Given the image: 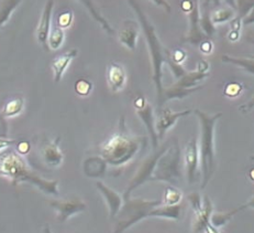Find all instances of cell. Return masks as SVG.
<instances>
[{
	"label": "cell",
	"instance_id": "74e56055",
	"mask_svg": "<svg viewBox=\"0 0 254 233\" xmlns=\"http://www.w3.org/2000/svg\"><path fill=\"white\" fill-rule=\"evenodd\" d=\"M187 199H189V201L190 202L191 208H192V210H194L195 214H197V212H199L201 210L204 199L201 200L200 196L198 192H192V194H190L189 196H187Z\"/></svg>",
	"mask_w": 254,
	"mask_h": 233
},
{
	"label": "cell",
	"instance_id": "8d00e7d4",
	"mask_svg": "<svg viewBox=\"0 0 254 233\" xmlns=\"http://www.w3.org/2000/svg\"><path fill=\"white\" fill-rule=\"evenodd\" d=\"M166 64L171 68L172 73L174 74V77H175L176 80L181 79L183 75H185L186 72H187V71L184 69V67H183L181 63L174 62V61H173L170 57H169V59H167V61H166Z\"/></svg>",
	"mask_w": 254,
	"mask_h": 233
},
{
	"label": "cell",
	"instance_id": "f907efd6",
	"mask_svg": "<svg viewBox=\"0 0 254 233\" xmlns=\"http://www.w3.org/2000/svg\"><path fill=\"white\" fill-rule=\"evenodd\" d=\"M248 176H249V178H250L252 181H254V168H252L250 171H249Z\"/></svg>",
	"mask_w": 254,
	"mask_h": 233
},
{
	"label": "cell",
	"instance_id": "f1b7e54d",
	"mask_svg": "<svg viewBox=\"0 0 254 233\" xmlns=\"http://www.w3.org/2000/svg\"><path fill=\"white\" fill-rule=\"evenodd\" d=\"M65 40V32L64 29L59 26L51 29L49 35V47L52 50H59L62 47Z\"/></svg>",
	"mask_w": 254,
	"mask_h": 233
},
{
	"label": "cell",
	"instance_id": "277c9868",
	"mask_svg": "<svg viewBox=\"0 0 254 233\" xmlns=\"http://www.w3.org/2000/svg\"><path fill=\"white\" fill-rule=\"evenodd\" d=\"M0 173L3 177H7L14 185L18 182H29L40 190H42L47 195L59 196V181L48 180L42 178L33 171L24 163V160L16 153H8L1 157L0 161Z\"/></svg>",
	"mask_w": 254,
	"mask_h": 233
},
{
	"label": "cell",
	"instance_id": "4dcf8cb0",
	"mask_svg": "<svg viewBox=\"0 0 254 233\" xmlns=\"http://www.w3.org/2000/svg\"><path fill=\"white\" fill-rule=\"evenodd\" d=\"M183 199L182 191L176 188V186H166L164 190L163 204L165 205H176L180 204Z\"/></svg>",
	"mask_w": 254,
	"mask_h": 233
},
{
	"label": "cell",
	"instance_id": "ac0fdd59",
	"mask_svg": "<svg viewBox=\"0 0 254 233\" xmlns=\"http://www.w3.org/2000/svg\"><path fill=\"white\" fill-rule=\"evenodd\" d=\"M78 50L77 49H72L69 51L65 52L63 54L59 55L58 58H55L52 61V70L54 74V82L60 83L61 80H62L65 71L67 70L69 64L72 61L77 57Z\"/></svg>",
	"mask_w": 254,
	"mask_h": 233
},
{
	"label": "cell",
	"instance_id": "3957f363",
	"mask_svg": "<svg viewBox=\"0 0 254 233\" xmlns=\"http://www.w3.org/2000/svg\"><path fill=\"white\" fill-rule=\"evenodd\" d=\"M194 113L200 123V171H201V189H205L216 170L215 154V128L218 119L222 113L210 115L200 110H195Z\"/></svg>",
	"mask_w": 254,
	"mask_h": 233
},
{
	"label": "cell",
	"instance_id": "ee69618b",
	"mask_svg": "<svg viewBox=\"0 0 254 233\" xmlns=\"http://www.w3.org/2000/svg\"><path fill=\"white\" fill-rule=\"evenodd\" d=\"M152 2H154L156 6L161 7L162 9H164L166 12H171L172 11V7L171 4L166 1V0H151Z\"/></svg>",
	"mask_w": 254,
	"mask_h": 233
},
{
	"label": "cell",
	"instance_id": "ba28073f",
	"mask_svg": "<svg viewBox=\"0 0 254 233\" xmlns=\"http://www.w3.org/2000/svg\"><path fill=\"white\" fill-rule=\"evenodd\" d=\"M48 204L58 212V221L63 224L80 212L85 211L86 204L78 197H67L64 199H51Z\"/></svg>",
	"mask_w": 254,
	"mask_h": 233
},
{
	"label": "cell",
	"instance_id": "8992f818",
	"mask_svg": "<svg viewBox=\"0 0 254 233\" xmlns=\"http://www.w3.org/2000/svg\"><path fill=\"white\" fill-rule=\"evenodd\" d=\"M182 177V151L179 143L174 141L157 160L152 180L165 181L177 186Z\"/></svg>",
	"mask_w": 254,
	"mask_h": 233
},
{
	"label": "cell",
	"instance_id": "cb8c5ba5",
	"mask_svg": "<svg viewBox=\"0 0 254 233\" xmlns=\"http://www.w3.org/2000/svg\"><path fill=\"white\" fill-rule=\"evenodd\" d=\"M221 60L223 63H229L247 71L248 73L254 75V55L249 58L231 57V55H222Z\"/></svg>",
	"mask_w": 254,
	"mask_h": 233
},
{
	"label": "cell",
	"instance_id": "7402d4cb",
	"mask_svg": "<svg viewBox=\"0 0 254 233\" xmlns=\"http://www.w3.org/2000/svg\"><path fill=\"white\" fill-rule=\"evenodd\" d=\"M107 161L103 157H91L84 163V173L86 176L96 178L103 176L106 170Z\"/></svg>",
	"mask_w": 254,
	"mask_h": 233
},
{
	"label": "cell",
	"instance_id": "7c38bea8",
	"mask_svg": "<svg viewBox=\"0 0 254 233\" xmlns=\"http://www.w3.org/2000/svg\"><path fill=\"white\" fill-rule=\"evenodd\" d=\"M213 212V207L209 197H204V202H202V208L199 212L195 214L194 225H192V232H210L218 233L217 228L210 224V218Z\"/></svg>",
	"mask_w": 254,
	"mask_h": 233
},
{
	"label": "cell",
	"instance_id": "83f0119b",
	"mask_svg": "<svg viewBox=\"0 0 254 233\" xmlns=\"http://www.w3.org/2000/svg\"><path fill=\"white\" fill-rule=\"evenodd\" d=\"M237 16L236 10L230 7L223 8V9H216L211 12V20L212 22L216 24L225 23L227 21H231V20Z\"/></svg>",
	"mask_w": 254,
	"mask_h": 233
},
{
	"label": "cell",
	"instance_id": "d4e9b609",
	"mask_svg": "<svg viewBox=\"0 0 254 233\" xmlns=\"http://www.w3.org/2000/svg\"><path fill=\"white\" fill-rule=\"evenodd\" d=\"M79 1L84 4L86 9H87L89 13L91 14V17H93L96 21H97L100 26L103 27V29L107 33H109V34L114 33L113 27H111L110 23L107 21V20L103 16H101V13L98 11L97 8H96V6L94 4L93 0H79Z\"/></svg>",
	"mask_w": 254,
	"mask_h": 233
},
{
	"label": "cell",
	"instance_id": "44dd1931",
	"mask_svg": "<svg viewBox=\"0 0 254 233\" xmlns=\"http://www.w3.org/2000/svg\"><path fill=\"white\" fill-rule=\"evenodd\" d=\"M201 90V87H197V88H192V89H185V88H180L176 87V85H171L169 88H164L163 90V94H162L161 100L157 102V105H159L160 110L162 109L167 101L170 100H183L187 98V96L191 95L192 93L197 92V91Z\"/></svg>",
	"mask_w": 254,
	"mask_h": 233
},
{
	"label": "cell",
	"instance_id": "f6af8a7d",
	"mask_svg": "<svg viewBox=\"0 0 254 233\" xmlns=\"http://www.w3.org/2000/svg\"><path fill=\"white\" fill-rule=\"evenodd\" d=\"M209 68H210V65L206 60H200L197 64V70L200 71V72H204V73H209Z\"/></svg>",
	"mask_w": 254,
	"mask_h": 233
},
{
	"label": "cell",
	"instance_id": "ffe728a7",
	"mask_svg": "<svg viewBox=\"0 0 254 233\" xmlns=\"http://www.w3.org/2000/svg\"><path fill=\"white\" fill-rule=\"evenodd\" d=\"M60 138L53 141H49L42 148V157L45 163L51 167H59L64 160V155L59 146Z\"/></svg>",
	"mask_w": 254,
	"mask_h": 233
},
{
	"label": "cell",
	"instance_id": "d6986e66",
	"mask_svg": "<svg viewBox=\"0 0 254 233\" xmlns=\"http://www.w3.org/2000/svg\"><path fill=\"white\" fill-rule=\"evenodd\" d=\"M183 212H184V205H159L154 207L150 212L149 217L153 218H163V219H171L175 221H180L182 219Z\"/></svg>",
	"mask_w": 254,
	"mask_h": 233
},
{
	"label": "cell",
	"instance_id": "5bb4252c",
	"mask_svg": "<svg viewBox=\"0 0 254 233\" xmlns=\"http://www.w3.org/2000/svg\"><path fill=\"white\" fill-rule=\"evenodd\" d=\"M54 8L53 0H48L45 3L43 12L40 18V22L37 29V37L38 41L42 45L45 51H49V35L51 32V22H52V13Z\"/></svg>",
	"mask_w": 254,
	"mask_h": 233
},
{
	"label": "cell",
	"instance_id": "6da1fadb",
	"mask_svg": "<svg viewBox=\"0 0 254 233\" xmlns=\"http://www.w3.org/2000/svg\"><path fill=\"white\" fill-rule=\"evenodd\" d=\"M133 9V11L138 16L139 22L141 24V28L144 32V37L146 39V43L149 47L150 58H151V65H152V79H153V83L156 89V95H157V102L161 100L162 94H163L164 87L162 84V79H163V65L166 63L167 59H169L170 51L164 48V45L160 41L159 37H157L155 27L150 22V20L146 18L145 13L142 10L141 6L136 0H127Z\"/></svg>",
	"mask_w": 254,
	"mask_h": 233
},
{
	"label": "cell",
	"instance_id": "bcb514c9",
	"mask_svg": "<svg viewBox=\"0 0 254 233\" xmlns=\"http://www.w3.org/2000/svg\"><path fill=\"white\" fill-rule=\"evenodd\" d=\"M254 23V8L251 10V12L243 19V26H250Z\"/></svg>",
	"mask_w": 254,
	"mask_h": 233
},
{
	"label": "cell",
	"instance_id": "4fadbf2b",
	"mask_svg": "<svg viewBox=\"0 0 254 233\" xmlns=\"http://www.w3.org/2000/svg\"><path fill=\"white\" fill-rule=\"evenodd\" d=\"M184 160L187 180H189V184L192 185L197 180L198 166H199L200 161L199 150H198L196 138H192L190 141H189V144L186 145Z\"/></svg>",
	"mask_w": 254,
	"mask_h": 233
},
{
	"label": "cell",
	"instance_id": "681fc988",
	"mask_svg": "<svg viewBox=\"0 0 254 233\" xmlns=\"http://www.w3.org/2000/svg\"><path fill=\"white\" fill-rule=\"evenodd\" d=\"M223 1H225L230 8L235 9L237 11V0H223Z\"/></svg>",
	"mask_w": 254,
	"mask_h": 233
},
{
	"label": "cell",
	"instance_id": "484cf974",
	"mask_svg": "<svg viewBox=\"0 0 254 233\" xmlns=\"http://www.w3.org/2000/svg\"><path fill=\"white\" fill-rule=\"evenodd\" d=\"M24 108V99L22 96H18L9 100L8 102L3 105V109L1 111L2 117H13L22 112Z\"/></svg>",
	"mask_w": 254,
	"mask_h": 233
},
{
	"label": "cell",
	"instance_id": "d590c367",
	"mask_svg": "<svg viewBox=\"0 0 254 233\" xmlns=\"http://www.w3.org/2000/svg\"><path fill=\"white\" fill-rule=\"evenodd\" d=\"M73 12L70 10H65V11L61 12L58 17V26L61 28H67L73 22Z\"/></svg>",
	"mask_w": 254,
	"mask_h": 233
},
{
	"label": "cell",
	"instance_id": "5b68a950",
	"mask_svg": "<svg viewBox=\"0 0 254 233\" xmlns=\"http://www.w3.org/2000/svg\"><path fill=\"white\" fill-rule=\"evenodd\" d=\"M161 204V200H145L141 198L125 199V204L116 216L115 232H124L145 218H149L152 209Z\"/></svg>",
	"mask_w": 254,
	"mask_h": 233
},
{
	"label": "cell",
	"instance_id": "60d3db41",
	"mask_svg": "<svg viewBox=\"0 0 254 233\" xmlns=\"http://www.w3.org/2000/svg\"><path fill=\"white\" fill-rule=\"evenodd\" d=\"M220 4V0H205L204 4H202V11H209L211 12V8H216Z\"/></svg>",
	"mask_w": 254,
	"mask_h": 233
},
{
	"label": "cell",
	"instance_id": "836d02e7",
	"mask_svg": "<svg viewBox=\"0 0 254 233\" xmlns=\"http://www.w3.org/2000/svg\"><path fill=\"white\" fill-rule=\"evenodd\" d=\"M91 90H93V84L90 81L86 79H79L75 83V91L79 96H87Z\"/></svg>",
	"mask_w": 254,
	"mask_h": 233
},
{
	"label": "cell",
	"instance_id": "e575fe53",
	"mask_svg": "<svg viewBox=\"0 0 254 233\" xmlns=\"http://www.w3.org/2000/svg\"><path fill=\"white\" fill-rule=\"evenodd\" d=\"M245 89L243 84L239 83V82H229L226 84L225 90H223V94L228 98H237L238 95H240V93Z\"/></svg>",
	"mask_w": 254,
	"mask_h": 233
},
{
	"label": "cell",
	"instance_id": "f35d334b",
	"mask_svg": "<svg viewBox=\"0 0 254 233\" xmlns=\"http://www.w3.org/2000/svg\"><path fill=\"white\" fill-rule=\"evenodd\" d=\"M169 57L174 61V62H176V63H183L185 61V59H186V52L184 51V50H182V49H175L174 51L173 52H170V54H169Z\"/></svg>",
	"mask_w": 254,
	"mask_h": 233
},
{
	"label": "cell",
	"instance_id": "2e32d148",
	"mask_svg": "<svg viewBox=\"0 0 254 233\" xmlns=\"http://www.w3.org/2000/svg\"><path fill=\"white\" fill-rule=\"evenodd\" d=\"M96 187H97L100 194L103 195L104 198L106 199L107 205H108L109 208L110 217L116 218V216L118 215V212L120 211L121 207L124 205L123 198H121L118 192H116L114 189L109 188V187L105 185L103 181L96 182Z\"/></svg>",
	"mask_w": 254,
	"mask_h": 233
},
{
	"label": "cell",
	"instance_id": "52a82bcc",
	"mask_svg": "<svg viewBox=\"0 0 254 233\" xmlns=\"http://www.w3.org/2000/svg\"><path fill=\"white\" fill-rule=\"evenodd\" d=\"M166 148L167 147H163L162 149H157L154 151L153 154H151L148 158L144 159L143 163L140 165L138 171H136L135 176L133 177V179L130 181L128 188H127V190L125 191V195H124L125 199L130 198L131 192L138 188V187H140L141 185H143L144 182L152 180V177H153L157 160H159V158L162 156V154H163L166 150Z\"/></svg>",
	"mask_w": 254,
	"mask_h": 233
},
{
	"label": "cell",
	"instance_id": "b9f144b4",
	"mask_svg": "<svg viewBox=\"0 0 254 233\" xmlns=\"http://www.w3.org/2000/svg\"><path fill=\"white\" fill-rule=\"evenodd\" d=\"M253 109H254V94L250 99V101H248L246 104H243L240 106V108H239V112L246 114L248 112H250V111H252Z\"/></svg>",
	"mask_w": 254,
	"mask_h": 233
},
{
	"label": "cell",
	"instance_id": "1f68e13d",
	"mask_svg": "<svg viewBox=\"0 0 254 233\" xmlns=\"http://www.w3.org/2000/svg\"><path fill=\"white\" fill-rule=\"evenodd\" d=\"M200 28L202 30L207 38H211L213 34L216 33V27L215 23L211 20V12L209 11H202L200 14Z\"/></svg>",
	"mask_w": 254,
	"mask_h": 233
},
{
	"label": "cell",
	"instance_id": "7a4b0ae2",
	"mask_svg": "<svg viewBox=\"0 0 254 233\" xmlns=\"http://www.w3.org/2000/svg\"><path fill=\"white\" fill-rule=\"evenodd\" d=\"M145 137H134L127 133L124 125V118L120 119V129L118 133L100 146V156L107 164L114 167H120L133 158L145 144Z\"/></svg>",
	"mask_w": 254,
	"mask_h": 233
},
{
	"label": "cell",
	"instance_id": "9a60e30c",
	"mask_svg": "<svg viewBox=\"0 0 254 233\" xmlns=\"http://www.w3.org/2000/svg\"><path fill=\"white\" fill-rule=\"evenodd\" d=\"M139 37L138 23L133 20H126L118 31V40L125 48L134 51L136 48V40Z\"/></svg>",
	"mask_w": 254,
	"mask_h": 233
},
{
	"label": "cell",
	"instance_id": "7bdbcfd3",
	"mask_svg": "<svg viewBox=\"0 0 254 233\" xmlns=\"http://www.w3.org/2000/svg\"><path fill=\"white\" fill-rule=\"evenodd\" d=\"M17 150L18 153H20L21 155L28 154L30 151V144L28 141H20V143L17 145Z\"/></svg>",
	"mask_w": 254,
	"mask_h": 233
},
{
	"label": "cell",
	"instance_id": "c3c4849f",
	"mask_svg": "<svg viewBox=\"0 0 254 233\" xmlns=\"http://www.w3.org/2000/svg\"><path fill=\"white\" fill-rule=\"evenodd\" d=\"M249 208H253V209H254V196L248 202H246L245 205H242V206L239 207V209H240V211H242V210L249 209Z\"/></svg>",
	"mask_w": 254,
	"mask_h": 233
},
{
	"label": "cell",
	"instance_id": "9c48e42d",
	"mask_svg": "<svg viewBox=\"0 0 254 233\" xmlns=\"http://www.w3.org/2000/svg\"><path fill=\"white\" fill-rule=\"evenodd\" d=\"M133 105L136 114H138L140 119L142 120V123H143L146 127V130H148L152 145H153V148H157V145H159V136H157L156 133L153 108H152L149 101L146 100L144 96L136 98L134 100Z\"/></svg>",
	"mask_w": 254,
	"mask_h": 233
},
{
	"label": "cell",
	"instance_id": "8fae6325",
	"mask_svg": "<svg viewBox=\"0 0 254 233\" xmlns=\"http://www.w3.org/2000/svg\"><path fill=\"white\" fill-rule=\"evenodd\" d=\"M191 11L190 12V31L187 37L184 39L185 42L192 45H199L202 40L207 38V35L202 32L200 28V9L199 0H190Z\"/></svg>",
	"mask_w": 254,
	"mask_h": 233
},
{
	"label": "cell",
	"instance_id": "7dc6e473",
	"mask_svg": "<svg viewBox=\"0 0 254 233\" xmlns=\"http://www.w3.org/2000/svg\"><path fill=\"white\" fill-rule=\"evenodd\" d=\"M240 38V32L239 31H233V30H230V32L228 33V39L230 40L231 42H236Z\"/></svg>",
	"mask_w": 254,
	"mask_h": 233
},
{
	"label": "cell",
	"instance_id": "d6a6232c",
	"mask_svg": "<svg viewBox=\"0 0 254 233\" xmlns=\"http://www.w3.org/2000/svg\"><path fill=\"white\" fill-rule=\"evenodd\" d=\"M254 8V0H237V17L245 19Z\"/></svg>",
	"mask_w": 254,
	"mask_h": 233
},
{
	"label": "cell",
	"instance_id": "ab89813d",
	"mask_svg": "<svg viewBox=\"0 0 254 233\" xmlns=\"http://www.w3.org/2000/svg\"><path fill=\"white\" fill-rule=\"evenodd\" d=\"M199 49H200V51L202 53H205V54H210L211 53L212 49H213V44L209 40V38H206V39L202 40V41L199 44Z\"/></svg>",
	"mask_w": 254,
	"mask_h": 233
},
{
	"label": "cell",
	"instance_id": "4316f807",
	"mask_svg": "<svg viewBox=\"0 0 254 233\" xmlns=\"http://www.w3.org/2000/svg\"><path fill=\"white\" fill-rule=\"evenodd\" d=\"M238 212H240V209L237 208L235 210L228 211V212H212L210 218V224L215 228H221L226 226L233 217H235Z\"/></svg>",
	"mask_w": 254,
	"mask_h": 233
},
{
	"label": "cell",
	"instance_id": "816d5d0a",
	"mask_svg": "<svg viewBox=\"0 0 254 233\" xmlns=\"http://www.w3.org/2000/svg\"><path fill=\"white\" fill-rule=\"evenodd\" d=\"M250 158H251V160H254V155H253V156H251Z\"/></svg>",
	"mask_w": 254,
	"mask_h": 233
},
{
	"label": "cell",
	"instance_id": "603a6c76",
	"mask_svg": "<svg viewBox=\"0 0 254 233\" xmlns=\"http://www.w3.org/2000/svg\"><path fill=\"white\" fill-rule=\"evenodd\" d=\"M209 73H204L200 71H191V72H186L185 75H183L181 79H179L174 83V85L180 88L185 89H192L197 88L201 81H204L206 78H208Z\"/></svg>",
	"mask_w": 254,
	"mask_h": 233
},
{
	"label": "cell",
	"instance_id": "f546056e",
	"mask_svg": "<svg viewBox=\"0 0 254 233\" xmlns=\"http://www.w3.org/2000/svg\"><path fill=\"white\" fill-rule=\"evenodd\" d=\"M22 0H2L1 2V13H0V24L3 27V24H6L9 20L13 10L16 9L18 4L21 2Z\"/></svg>",
	"mask_w": 254,
	"mask_h": 233
},
{
	"label": "cell",
	"instance_id": "e0dca14e",
	"mask_svg": "<svg viewBox=\"0 0 254 233\" xmlns=\"http://www.w3.org/2000/svg\"><path fill=\"white\" fill-rule=\"evenodd\" d=\"M107 81H108L110 90L114 93L123 90L127 82V74L123 65L117 62H111L108 67Z\"/></svg>",
	"mask_w": 254,
	"mask_h": 233
},
{
	"label": "cell",
	"instance_id": "30bf717a",
	"mask_svg": "<svg viewBox=\"0 0 254 233\" xmlns=\"http://www.w3.org/2000/svg\"><path fill=\"white\" fill-rule=\"evenodd\" d=\"M191 110H185L181 111V112H174L170 109H162L160 111V114L157 115V119L155 121L156 133L159 136V139H163L166 134V131L176 124V121L182 117L191 114Z\"/></svg>",
	"mask_w": 254,
	"mask_h": 233
}]
</instances>
